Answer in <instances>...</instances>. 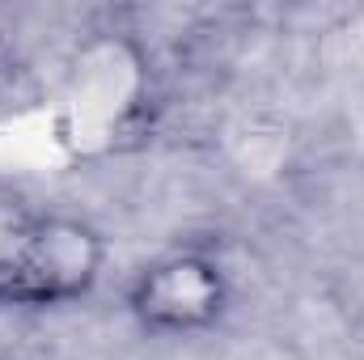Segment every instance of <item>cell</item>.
I'll return each mask as SVG.
<instances>
[{
	"mask_svg": "<svg viewBox=\"0 0 364 360\" xmlns=\"http://www.w3.org/2000/svg\"><path fill=\"white\" fill-rule=\"evenodd\" d=\"M110 242L77 212H30L0 242V314H55L106 280Z\"/></svg>",
	"mask_w": 364,
	"mask_h": 360,
	"instance_id": "1",
	"label": "cell"
},
{
	"mask_svg": "<svg viewBox=\"0 0 364 360\" xmlns=\"http://www.w3.org/2000/svg\"><path fill=\"white\" fill-rule=\"evenodd\" d=\"M233 271L208 246H174L153 255L123 284V309L149 339H203L233 314Z\"/></svg>",
	"mask_w": 364,
	"mask_h": 360,
	"instance_id": "2",
	"label": "cell"
}]
</instances>
